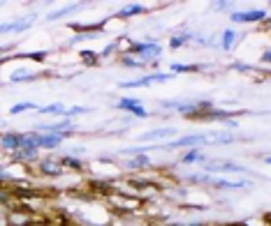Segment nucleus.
Returning <instances> with one entry per match:
<instances>
[{
  "label": "nucleus",
  "instance_id": "obj_1",
  "mask_svg": "<svg viewBox=\"0 0 271 226\" xmlns=\"http://www.w3.org/2000/svg\"><path fill=\"white\" fill-rule=\"evenodd\" d=\"M177 129L174 127H158V129H151V132L142 134V141H153V139H165V136H174Z\"/></svg>",
  "mask_w": 271,
  "mask_h": 226
},
{
  "label": "nucleus",
  "instance_id": "obj_2",
  "mask_svg": "<svg viewBox=\"0 0 271 226\" xmlns=\"http://www.w3.org/2000/svg\"><path fill=\"white\" fill-rule=\"evenodd\" d=\"M267 12L265 9H253V12H234L232 19L234 21H258V19H265Z\"/></svg>",
  "mask_w": 271,
  "mask_h": 226
},
{
  "label": "nucleus",
  "instance_id": "obj_3",
  "mask_svg": "<svg viewBox=\"0 0 271 226\" xmlns=\"http://www.w3.org/2000/svg\"><path fill=\"white\" fill-rule=\"evenodd\" d=\"M135 51H137L139 56H142L144 60H149V58H156V56H160L163 47H156V44H139V47H137Z\"/></svg>",
  "mask_w": 271,
  "mask_h": 226
},
{
  "label": "nucleus",
  "instance_id": "obj_4",
  "mask_svg": "<svg viewBox=\"0 0 271 226\" xmlns=\"http://www.w3.org/2000/svg\"><path fill=\"white\" fill-rule=\"evenodd\" d=\"M61 141V134H44V136H40V148H58Z\"/></svg>",
  "mask_w": 271,
  "mask_h": 226
},
{
  "label": "nucleus",
  "instance_id": "obj_5",
  "mask_svg": "<svg viewBox=\"0 0 271 226\" xmlns=\"http://www.w3.org/2000/svg\"><path fill=\"white\" fill-rule=\"evenodd\" d=\"M202 136H188V139H179V141H174L170 148H181V146H199L202 143Z\"/></svg>",
  "mask_w": 271,
  "mask_h": 226
},
{
  "label": "nucleus",
  "instance_id": "obj_6",
  "mask_svg": "<svg viewBox=\"0 0 271 226\" xmlns=\"http://www.w3.org/2000/svg\"><path fill=\"white\" fill-rule=\"evenodd\" d=\"M2 146L5 148H19L21 136H16V134H7V136H2Z\"/></svg>",
  "mask_w": 271,
  "mask_h": 226
},
{
  "label": "nucleus",
  "instance_id": "obj_7",
  "mask_svg": "<svg viewBox=\"0 0 271 226\" xmlns=\"http://www.w3.org/2000/svg\"><path fill=\"white\" fill-rule=\"evenodd\" d=\"M30 109H35V104L33 102H26V104H16V107H12L9 109V113H23V111H30Z\"/></svg>",
  "mask_w": 271,
  "mask_h": 226
},
{
  "label": "nucleus",
  "instance_id": "obj_8",
  "mask_svg": "<svg viewBox=\"0 0 271 226\" xmlns=\"http://www.w3.org/2000/svg\"><path fill=\"white\" fill-rule=\"evenodd\" d=\"M23 79H33V72H26V69H19V72L12 74V81L16 83V81H23Z\"/></svg>",
  "mask_w": 271,
  "mask_h": 226
},
{
  "label": "nucleus",
  "instance_id": "obj_9",
  "mask_svg": "<svg viewBox=\"0 0 271 226\" xmlns=\"http://www.w3.org/2000/svg\"><path fill=\"white\" fill-rule=\"evenodd\" d=\"M149 164V157H137V160H130L128 167L130 169H139V167H146Z\"/></svg>",
  "mask_w": 271,
  "mask_h": 226
},
{
  "label": "nucleus",
  "instance_id": "obj_10",
  "mask_svg": "<svg viewBox=\"0 0 271 226\" xmlns=\"http://www.w3.org/2000/svg\"><path fill=\"white\" fill-rule=\"evenodd\" d=\"M142 12H144L142 5H132V7H128V9H123L121 16H132V14H142Z\"/></svg>",
  "mask_w": 271,
  "mask_h": 226
},
{
  "label": "nucleus",
  "instance_id": "obj_11",
  "mask_svg": "<svg viewBox=\"0 0 271 226\" xmlns=\"http://www.w3.org/2000/svg\"><path fill=\"white\" fill-rule=\"evenodd\" d=\"M137 102H139V100H121V102H118V107H121V109H128V111H135V109H137Z\"/></svg>",
  "mask_w": 271,
  "mask_h": 226
},
{
  "label": "nucleus",
  "instance_id": "obj_12",
  "mask_svg": "<svg viewBox=\"0 0 271 226\" xmlns=\"http://www.w3.org/2000/svg\"><path fill=\"white\" fill-rule=\"evenodd\" d=\"M42 113H65V109L61 107V104H51V107H44V109H40Z\"/></svg>",
  "mask_w": 271,
  "mask_h": 226
},
{
  "label": "nucleus",
  "instance_id": "obj_13",
  "mask_svg": "<svg viewBox=\"0 0 271 226\" xmlns=\"http://www.w3.org/2000/svg\"><path fill=\"white\" fill-rule=\"evenodd\" d=\"M197 160H204V157L197 150H192V153H188V157H183V164H190V162H197Z\"/></svg>",
  "mask_w": 271,
  "mask_h": 226
},
{
  "label": "nucleus",
  "instance_id": "obj_14",
  "mask_svg": "<svg viewBox=\"0 0 271 226\" xmlns=\"http://www.w3.org/2000/svg\"><path fill=\"white\" fill-rule=\"evenodd\" d=\"M44 171L47 173H54V175H61V167H56V164H51V162H47V164H44Z\"/></svg>",
  "mask_w": 271,
  "mask_h": 226
},
{
  "label": "nucleus",
  "instance_id": "obj_15",
  "mask_svg": "<svg viewBox=\"0 0 271 226\" xmlns=\"http://www.w3.org/2000/svg\"><path fill=\"white\" fill-rule=\"evenodd\" d=\"M232 40H234V33H232V30H227V33H225V42H223V47H225V49H230Z\"/></svg>",
  "mask_w": 271,
  "mask_h": 226
}]
</instances>
